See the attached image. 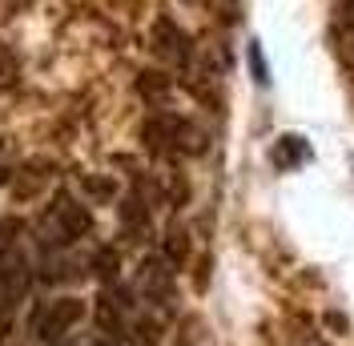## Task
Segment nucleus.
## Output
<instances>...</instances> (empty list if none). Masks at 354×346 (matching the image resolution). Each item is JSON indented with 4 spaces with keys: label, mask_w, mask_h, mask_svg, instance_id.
<instances>
[{
    "label": "nucleus",
    "mask_w": 354,
    "mask_h": 346,
    "mask_svg": "<svg viewBox=\"0 0 354 346\" xmlns=\"http://www.w3.org/2000/svg\"><path fill=\"white\" fill-rule=\"evenodd\" d=\"M85 318V302L73 298V294H61V298H48V302H37L32 310V334L41 343H65L73 334V326Z\"/></svg>",
    "instance_id": "3"
},
{
    "label": "nucleus",
    "mask_w": 354,
    "mask_h": 346,
    "mask_svg": "<svg viewBox=\"0 0 354 346\" xmlns=\"http://www.w3.org/2000/svg\"><path fill=\"white\" fill-rule=\"evenodd\" d=\"M153 48H157V57H165V61H174V65L189 61V41H185L169 21L153 24Z\"/></svg>",
    "instance_id": "6"
},
{
    "label": "nucleus",
    "mask_w": 354,
    "mask_h": 346,
    "mask_svg": "<svg viewBox=\"0 0 354 346\" xmlns=\"http://www.w3.org/2000/svg\"><path fill=\"white\" fill-rule=\"evenodd\" d=\"M85 190H93L97 197H109V194H113V185H109V181H93V177H85Z\"/></svg>",
    "instance_id": "13"
},
{
    "label": "nucleus",
    "mask_w": 354,
    "mask_h": 346,
    "mask_svg": "<svg viewBox=\"0 0 354 346\" xmlns=\"http://www.w3.org/2000/svg\"><path fill=\"white\" fill-rule=\"evenodd\" d=\"M93 266H97V274H101L105 282H113V274H117V254H113V250H97Z\"/></svg>",
    "instance_id": "12"
},
{
    "label": "nucleus",
    "mask_w": 354,
    "mask_h": 346,
    "mask_svg": "<svg viewBox=\"0 0 354 346\" xmlns=\"http://www.w3.org/2000/svg\"><path fill=\"white\" fill-rule=\"evenodd\" d=\"M274 161H278V165L306 161V145H302V137H282V145H278V153H274Z\"/></svg>",
    "instance_id": "9"
},
{
    "label": "nucleus",
    "mask_w": 354,
    "mask_h": 346,
    "mask_svg": "<svg viewBox=\"0 0 354 346\" xmlns=\"http://www.w3.org/2000/svg\"><path fill=\"white\" fill-rule=\"evenodd\" d=\"M88 234H93V210L85 201H77L73 194H57L37 221V238L48 250H68L73 242L88 238Z\"/></svg>",
    "instance_id": "1"
},
{
    "label": "nucleus",
    "mask_w": 354,
    "mask_h": 346,
    "mask_svg": "<svg viewBox=\"0 0 354 346\" xmlns=\"http://www.w3.org/2000/svg\"><path fill=\"white\" fill-rule=\"evenodd\" d=\"M185 254H189V238H185L181 230H174V234L165 238V258L174 262V266H181V262H185Z\"/></svg>",
    "instance_id": "10"
},
{
    "label": "nucleus",
    "mask_w": 354,
    "mask_h": 346,
    "mask_svg": "<svg viewBox=\"0 0 354 346\" xmlns=\"http://www.w3.org/2000/svg\"><path fill=\"white\" fill-rule=\"evenodd\" d=\"M137 290H141L145 302L165 306L174 298V262L165 258V254L141 258V266H137Z\"/></svg>",
    "instance_id": "4"
},
{
    "label": "nucleus",
    "mask_w": 354,
    "mask_h": 346,
    "mask_svg": "<svg viewBox=\"0 0 354 346\" xmlns=\"http://www.w3.org/2000/svg\"><path fill=\"white\" fill-rule=\"evenodd\" d=\"M342 17L354 24V0H342Z\"/></svg>",
    "instance_id": "14"
},
{
    "label": "nucleus",
    "mask_w": 354,
    "mask_h": 346,
    "mask_svg": "<svg viewBox=\"0 0 354 346\" xmlns=\"http://www.w3.org/2000/svg\"><path fill=\"white\" fill-rule=\"evenodd\" d=\"M88 346H117L113 338H105V334H97V338H88Z\"/></svg>",
    "instance_id": "15"
},
{
    "label": "nucleus",
    "mask_w": 354,
    "mask_h": 346,
    "mask_svg": "<svg viewBox=\"0 0 354 346\" xmlns=\"http://www.w3.org/2000/svg\"><path fill=\"white\" fill-rule=\"evenodd\" d=\"M17 57L8 53V48H0V93H8V89L17 85Z\"/></svg>",
    "instance_id": "11"
},
{
    "label": "nucleus",
    "mask_w": 354,
    "mask_h": 346,
    "mask_svg": "<svg viewBox=\"0 0 354 346\" xmlns=\"http://www.w3.org/2000/svg\"><path fill=\"white\" fill-rule=\"evenodd\" d=\"M185 4H205V0H185Z\"/></svg>",
    "instance_id": "16"
},
{
    "label": "nucleus",
    "mask_w": 354,
    "mask_h": 346,
    "mask_svg": "<svg viewBox=\"0 0 354 346\" xmlns=\"http://www.w3.org/2000/svg\"><path fill=\"white\" fill-rule=\"evenodd\" d=\"M137 89H141L145 101H165V97H169V77H165V73H141Z\"/></svg>",
    "instance_id": "8"
},
{
    "label": "nucleus",
    "mask_w": 354,
    "mask_h": 346,
    "mask_svg": "<svg viewBox=\"0 0 354 346\" xmlns=\"http://www.w3.org/2000/svg\"><path fill=\"white\" fill-rule=\"evenodd\" d=\"M125 330H129V294L109 282V286L101 290V298H97V334L121 343Z\"/></svg>",
    "instance_id": "5"
},
{
    "label": "nucleus",
    "mask_w": 354,
    "mask_h": 346,
    "mask_svg": "<svg viewBox=\"0 0 354 346\" xmlns=\"http://www.w3.org/2000/svg\"><path fill=\"white\" fill-rule=\"evenodd\" d=\"M121 226H125V234H129L133 242L145 238V230H149V210H145L141 197H125V201H121Z\"/></svg>",
    "instance_id": "7"
},
{
    "label": "nucleus",
    "mask_w": 354,
    "mask_h": 346,
    "mask_svg": "<svg viewBox=\"0 0 354 346\" xmlns=\"http://www.w3.org/2000/svg\"><path fill=\"white\" fill-rule=\"evenodd\" d=\"M141 141L145 149L157 157H174V153H198L201 149V133L177 117V113H153L145 125H141Z\"/></svg>",
    "instance_id": "2"
}]
</instances>
